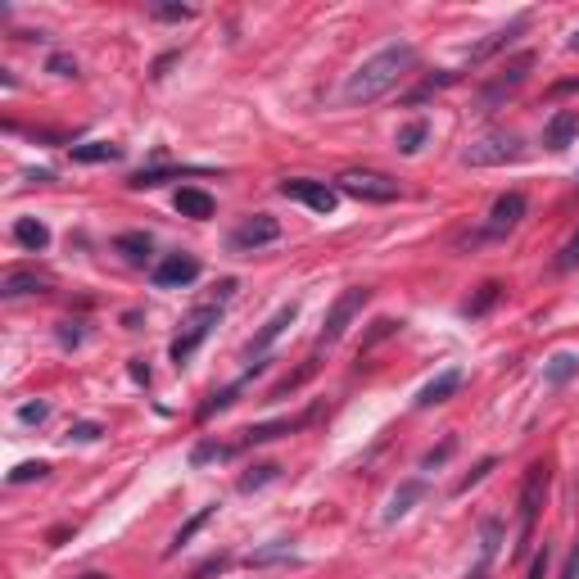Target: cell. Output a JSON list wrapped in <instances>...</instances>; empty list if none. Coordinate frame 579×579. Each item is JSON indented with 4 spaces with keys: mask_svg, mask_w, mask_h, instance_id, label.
Instances as JSON below:
<instances>
[{
    "mask_svg": "<svg viewBox=\"0 0 579 579\" xmlns=\"http://www.w3.org/2000/svg\"><path fill=\"white\" fill-rule=\"evenodd\" d=\"M412 68H417V46H412V41H394V46L376 50L371 59H362L358 73H349L344 100H349V105H371L380 95H390Z\"/></svg>",
    "mask_w": 579,
    "mask_h": 579,
    "instance_id": "obj_1",
    "label": "cell"
},
{
    "mask_svg": "<svg viewBox=\"0 0 579 579\" xmlns=\"http://www.w3.org/2000/svg\"><path fill=\"white\" fill-rule=\"evenodd\" d=\"M335 190H340V195H349V200H362V204H394L403 195L399 181L385 177V172H376V168H349V172H340V177H335Z\"/></svg>",
    "mask_w": 579,
    "mask_h": 579,
    "instance_id": "obj_2",
    "label": "cell"
},
{
    "mask_svg": "<svg viewBox=\"0 0 579 579\" xmlns=\"http://www.w3.org/2000/svg\"><path fill=\"white\" fill-rule=\"evenodd\" d=\"M222 322V299H213V304H204V308H195V313L181 322V335L172 340V349H168V358L177 362V367H186L190 358H195V349H200L204 340L213 335V326Z\"/></svg>",
    "mask_w": 579,
    "mask_h": 579,
    "instance_id": "obj_3",
    "label": "cell"
},
{
    "mask_svg": "<svg viewBox=\"0 0 579 579\" xmlns=\"http://www.w3.org/2000/svg\"><path fill=\"white\" fill-rule=\"evenodd\" d=\"M516 159H521V136L512 132H485L480 141H471L462 150L466 168H503V163H516Z\"/></svg>",
    "mask_w": 579,
    "mask_h": 579,
    "instance_id": "obj_4",
    "label": "cell"
},
{
    "mask_svg": "<svg viewBox=\"0 0 579 579\" xmlns=\"http://www.w3.org/2000/svg\"><path fill=\"white\" fill-rule=\"evenodd\" d=\"M367 304H371V290H367V285H349V290H344V295L331 304V313H326L322 335H317V349H331V344L340 340L344 331H349L353 317H358Z\"/></svg>",
    "mask_w": 579,
    "mask_h": 579,
    "instance_id": "obj_5",
    "label": "cell"
},
{
    "mask_svg": "<svg viewBox=\"0 0 579 579\" xmlns=\"http://www.w3.org/2000/svg\"><path fill=\"white\" fill-rule=\"evenodd\" d=\"M530 68H534V50H521V55H516V59H507V64H503V73H498L494 82H489L485 91H480V114H494V109L503 105L507 95H512L516 86H521L525 77H530Z\"/></svg>",
    "mask_w": 579,
    "mask_h": 579,
    "instance_id": "obj_6",
    "label": "cell"
},
{
    "mask_svg": "<svg viewBox=\"0 0 579 579\" xmlns=\"http://www.w3.org/2000/svg\"><path fill=\"white\" fill-rule=\"evenodd\" d=\"M548 485H552L548 462H534L530 471H525V485H521V548L534 534V521H539V507H543V498H548Z\"/></svg>",
    "mask_w": 579,
    "mask_h": 579,
    "instance_id": "obj_7",
    "label": "cell"
},
{
    "mask_svg": "<svg viewBox=\"0 0 579 579\" xmlns=\"http://www.w3.org/2000/svg\"><path fill=\"white\" fill-rule=\"evenodd\" d=\"M276 190H281L285 200L308 204L313 213H335V204H340V190L326 186V181H313V177H285Z\"/></svg>",
    "mask_w": 579,
    "mask_h": 579,
    "instance_id": "obj_8",
    "label": "cell"
},
{
    "mask_svg": "<svg viewBox=\"0 0 579 579\" xmlns=\"http://www.w3.org/2000/svg\"><path fill=\"white\" fill-rule=\"evenodd\" d=\"M276 240H281V222H276L272 213H254L249 222H240V227L231 231V249H240V254L263 249V245H276Z\"/></svg>",
    "mask_w": 579,
    "mask_h": 579,
    "instance_id": "obj_9",
    "label": "cell"
},
{
    "mask_svg": "<svg viewBox=\"0 0 579 579\" xmlns=\"http://www.w3.org/2000/svg\"><path fill=\"white\" fill-rule=\"evenodd\" d=\"M150 281L159 285V290H181V285L200 281V258H190V254H168L163 263H154Z\"/></svg>",
    "mask_w": 579,
    "mask_h": 579,
    "instance_id": "obj_10",
    "label": "cell"
},
{
    "mask_svg": "<svg viewBox=\"0 0 579 579\" xmlns=\"http://www.w3.org/2000/svg\"><path fill=\"white\" fill-rule=\"evenodd\" d=\"M295 317H299V304H285V308H276V313H272V317H267V322H263V331H258L254 340L245 344V358H249V362H263V353L272 349L276 340H281V335H285V326H295Z\"/></svg>",
    "mask_w": 579,
    "mask_h": 579,
    "instance_id": "obj_11",
    "label": "cell"
},
{
    "mask_svg": "<svg viewBox=\"0 0 579 579\" xmlns=\"http://www.w3.org/2000/svg\"><path fill=\"white\" fill-rule=\"evenodd\" d=\"M23 295H50V276L37 267H10L0 276V299H23Z\"/></svg>",
    "mask_w": 579,
    "mask_h": 579,
    "instance_id": "obj_12",
    "label": "cell"
},
{
    "mask_svg": "<svg viewBox=\"0 0 579 579\" xmlns=\"http://www.w3.org/2000/svg\"><path fill=\"white\" fill-rule=\"evenodd\" d=\"M525 28H530V14H516V19L507 23V28L489 32V37L480 41V46H475V50H466V68H475V64H485V59H494L498 50H507V46H512V41L521 37Z\"/></svg>",
    "mask_w": 579,
    "mask_h": 579,
    "instance_id": "obj_13",
    "label": "cell"
},
{
    "mask_svg": "<svg viewBox=\"0 0 579 579\" xmlns=\"http://www.w3.org/2000/svg\"><path fill=\"white\" fill-rule=\"evenodd\" d=\"M521 218H525V195L521 190L498 195L494 209H489V236H507L512 227H521Z\"/></svg>",
    "mask_w": 579,
    "mask_h": 579,
    "instance_id": "obj_14",
    "label": "cell"
},
{
    "mask_svg": "<svg viewBox=\"0 0 579 579\" xmlns=\"http://www.w3.org/2000/svg\"><path fill=\"white\" fill-rule=\"evenodd\" d=\"M263 367H267V362H249V367H245V376H240V380H231L227 390H213V394H209V403H200V412H195V417H200V421H213V417H218V412H227L231 403H236V394L245 390V385H249V380H254Z\"/></svg>",
    "mask_w": 579,
    "mask_h": 579,
    "instance_id": "obj_15",
    "label": "cell"
},
{
    "mask_svg": "<svg viewBox=\"0 0 579 579\" xmlns=\"http://www.w3.org/2000/svg\"><path fill=\"white\" fill-rule=\"evenodd\" d=\"M457 385H462V371L457 367L439 371L435 380H426V385L417 390V408H439V403H448L457 394Z\"/></svg>",
    "mask_w": 579,
    "mask_h": 579,
    "instance_id": "obj_16",
    "label": "cell"
},
{
    "mask_svg": "<svg viewBox=\"0 0 579 579\" xmlns=\"http://www.w3.org/2000/svg\"><path fill=\"white\" fill-rule=\"evenodd\" d=\"M575 136H579V114H570V109H557L548 118V127H543V145L548 150H570Z\"/></svg>",
    "mask_w": 579,
    "mask_h": 579,
    "instance_id": "obj_17",
    "label": "cell"
},
{
    "mask_svg": "<svg viewBox=\"0 0 579 579\" xmlns=\"http://www.w3.org/2000/svg\"><path fill=\"white\" fill-rule=\"evenodd\" d=\"M204 172H209V168H172V163H154V168L132 172L127 186H132V190H154V186H163V181H172V177H204Z\"/></svg>",
    "mask_w": 579,
    "mask_h": 579,
    "instance_id": "obj_18",
    "label": "cell"
},
{
    "mask_svg": "<svg viewBox=\"0 0 579 579\" xmlns=\"http://www.w3.org/2000/svg\"><path fill=\"white\" fill-rule=\"evenodd\" d=\"M308 417H313V412H308ZM308 417H276V421H258V426H249L245 430V439H240V444H272V439H281V435H295L299 426H304Z\"/></svg>",
    "mask_w": 579,
    "mask_h": 579,
    "instance_id": "obj_19",
    "label": "cell"
},
{
    "mask_svg": "<svg viewBox=\"0 0 579 579\" xmlns=\"http://www.w3.org/2000/svg\"><path fill=\"white\" fill-rule=\"evenodd\" d=\"M177 213L181 218H195V222H204V218H213V195L209 190H195V186H181L177 190Z\"/></svg>",
    "mask_w": 579,
    "mask_h": 579,
    "instance_id": "obj_20",
    "label": "cell"
},
{
    "mask_svg": "<svg viewBox=\"0 0 579 579\" xmlns=\"http://www.w3.org/2000/svg\"><path fill=\"white\" fill-rule=\"evenodd\" d=\"M73 163H118L123 159V145L114 141H86V145H68Z\"/></svg>",
    "mask_w": 579,
    "mask_h": 579,
    "instance_id": "obj_21",
    "label": "cell"
},
{
    "mask_svg": "<svg viewBox=\"0 0 579 579\" xmlns=\"http://www.w3.org/2000/svg\"><path fill=\"white\" fill-rule=\"evenodd\" d=\"M14 240H19L28 254H41V249H50V227L37 218H19L14 222Z\"/></svg>",
    "mask_w": 579,
    "mask_h": 579,
    "instance_id": "obj_22",
    "label": "cell"
},
{
    "mask_svg": "<svg viewBox=\"0 0 579 579\" xmlns=\"http://www.w3.org/2000/svg\"><path fill=\"white\" fill-rule=\"evenodd\" d=\"M421 494H426V485H421V480H408V485H399V489H394L390 507H385V525H394V521H399V516H408V512H412V503H417Z\"/></svg>",
    "mask_w": 579,
    "mask_h": 579,
    "instance_id": "obj_23",
    "label": "cell"
},
{
    "mask_svg": "<svg viewBox=\"0 0 579 579\" xmlns=\"http://www.w3.org/2000/svg\"><path fill=\"white\" fill-rule=\"evenodd\" d=\"M213 516H218V507H200V512L190 516V521H186V525H181V530H177V534H172V543H168V557H177V552H181V548H186V543H190V539H195V534H200V530H204V525H209V521H213Z\"/></svg>",
    "mask_w": 579,
    "mask_h": 579,
    "instance_id": "obj_24",
    "label": "cell"
},
{
    "mask_svg": "<svg viewBox=\"0 0 579 579\" xmlns=\"http://www.w3.org/2000/svg\"><path fill=\"white\" fill-rule=\"evenodd\" d=\"M114 249H118V254H127L132 263H145L154 245H150V236H145V231H123V236L114 240Z\"/></svg>",
    "mask_w": 579,
    "mask_h": 579,
    "instance_id": "obj_25",
    "label": "cell"
},
{
    "mask_svg": "<svg viewBox=\"0 0 579 579\" xmlns=\"http://www.w3.org/2000/svg\"><path fill=\"white\" fill-rule=\"evenodd\" d=\"M498 295H503V281H485V285H480V295L462 304V313H466V317H485L489 308L498 304Z\"/></svg>",
    "mask_w": 579,
    "mask_h": 579,
    "instance_id": "obj_26",
    "label": "cell"
},
{
    "mask_svg": "<svg viewBox=\"0 0 579 579\" xmlns=\"http://www.w3.org/2000/svg\"><path fill=\"white\" fill-rule=\"evenodd\" d=\"M236 453L231 444H218V439H200V444L190 448V466H209V462H227Z\"/></svg>",
    "mask_w": 579,
    "mask_h": 579,
    "instance_id": "obj_27",
    "label": "cell"
},
{
    "mask_svg": "<svg viewBox=\"0 0 579 579\" xmlns=\"http://www.w3.org/2000/svg\"><path fill=\"white\" fill-rule=\"evenodd\" d=\"M579 371V358L575 353H557V358L548 362V367H543V380H548V385H566L570 376H575Z\"/></svg>",
    "mask_w": 579,
    "mask_h": 579,
    "instance_id": "obj_28",
    "label": "cell"
},
{
    "mask_svg": "<svg viewBox=\"0 0 579 579\" xmlns=\"http://www.w3.org/2000/svg\"><path fill=\"white\" fill-rule=\"evenodd\" d=\"M453 82H462V68H439L435 77H426V82L412 91V105H417V100H426V95H435V91H444V86H453Z\"/></svg>",
    "mask_w": 579,
    "mask_h": 579,
    "instance_id": "obj_29",
    "label": "cell"
},
{
    "mask_svg": "<svg viewBox=\"0 0 579 579\" xmlns=\"http://www.w3.org/2000/svg\"><path fill=\"white\" fill-rule=\"evenodd\" d=\"M272 480H281V466H276V462H263V466H254L249 475H240V494H254V489L272 485Z\"/></svg>",
    "mask_w": 579,
    "mask_h": 579,
    "instance_id": "obj_30",
    "label": "cell"
},
{
    "mask_svg": "<svg viewBox=\"0 0 579 579\" xmlns=\"http://www.w3.org/2000/svg\"><path fill=\"white\" fill-rule=\"evenodd\" d=\"M426 136H430V123H426V118H417V123H408L399 132V145H394V150H399V154H417L421 145H426Z\"/></svg>",
    "mask_w": 579,
    "mask_h": 579,
    "instance_id": "obj_31",
    "label": "cell"
},
{
    "mask_svg": "<svg viewBox=\"0 0 579 579\" xmlns=\"http://www.w3.org/2000/svg\"><path fill=\"white\" fill-rule=\"evenodd\" d=\"M498 539H503V525H498V521H485V525H480V570H485L489 561H494Z\"/></svg>",
    "mask_w": 579,
    "mask_h": 579,
    "instance_id": "obj_32",
    "label": "cell"
},
{
    "mask_svg": "<svg viewBox=\"0 0 579 579\" xmlns=\"http://www.w3.org/2000/svg\"><path fill=\"white\" fill-rule=\"evenodd\" d=\"M290 557H295V552H290V543H267V548L249 552L245 566H272V561H290Z\"/></svg>",
    "mask_w": 579,
    "mask_h": 579,
    "instance_id": "obj_33",
    "label": "cell"
},
{
    "mask_svg": "<svg viewBox=\"0 0 579 579\" xmlns=\"http://www.w3.org/2000/svg\"><path fill=\"white\" fill-rule=\"evenodd\" d=\"M403 331V322H394V317H380V322H371V335L362 340V349H358V358L371 349V344H380V340H390V335H399Z\"/></svg>",
    "mask_w": 579,
    "mask_h": 579,
    "instance_id": "obj_34",
    "label": "cell"
},
{
    "mask_svg": "<svg viewBox=\"0 0 579 579\" xmlns=\"http://www.w3.org/2000/svg\"><path fill=\"white\" fill-rule=\"evenodd\" d=\"M150 19H159V23H190V19H195V10H190V5H150Z\"/></svg>",
    "mask_w": 579,
    "mask_h": 579,
    "instance_id": "obj_35",
    "label": "cell"
},
{
    "mask_svg": "<svg viewBox=\"0 0 579 579\" xmlns=\"http://www.w3.org/2000/svg\"><path fill=\"white\" fill-rule=\"evenodd\" d=\"M50 475V462H23L10 471V485H28V480H46Z\"/></svg>",
    "mask_w": 579,
    "mask_h": 579,
    "instance_id": "obj_36",
    "label": "cell"
},
{
    "mask_svg": "<svg viewBox=\"0 0 579 579\" xmlns=\"http://www.w3.org/2000/svg\"><path fill=\"white\" fill-rule=\"evenodd\" d=\"M494 466H498V457H485V462L475 466V471H471V475H462V480H457V489H453V494H457V498H462V494H471V489H475V485H480V480H485V475H489V471H494Z\"/></svg>",
    "mask_w": 579,
    "mask_h": 579,
    "instance_id": "obj_37",
    "label": "cell"
},
{
    "mask_svg": "<svg viewBox=\"0 0 579 579\" xmlns=\"http://www.w3.org/2000/svg\"><path fill=\"white\" fill-rule=\"evenodd\" d=\"M100 435H105L100 421H77V426H68V444H95Z\"/></svg>",
    "mask_w": 579,
    "mask_h": 579,
    "instance_id": "obj_38",
    "label": "cell"
},
{
    "mask_svg": "<svg viewBox=\"0 0 579 579\" xmlns=\"http://www.w3.org/2000/svg\"><path fill=\"white\" fill-rule=\"evenodd\" d=\"M313 371H317V362H308V367H304V371H295V376H285V380H281V385H276V390H272V394H267V399H285V394H290V390H299V385H304V380H308V376H313Z\"/></svg>",
    "mask_w": 579,
    "mask_h": 579,
    "instance_id": "obj_39",
    "label": "cell"
},
{
    "mask_svg": "<svg viewBox=\"0 0 579 579\" xmlns=\"http://www.w3.org/2000/svg\"><path fill=\"white\" fill-rule=\"evenodd\" d=\"M46 417H50V403H46V399L23 403V408H19V421H23V426H41Z\"/></svg>",
    "mask_w": 579,
    "mask_h": 579,
    "instance_id": "obj_40",
    "label": "cell"
},
{
    "mask_svg": "<svg viewBox=\"0 0 579 579\" xmlns=\"http://www.w3.org/2000/svg\"><path fill=\"white\" fill-rule=\"evenodd\" d=\"M82 326L86 322H59V344H64V349H77V344H82L86 340V331H82Z\"/></svg>",
    "mask_w": 579,
    "mask_h": 579,
    "instance_id": "obj_41",
    "label": "cell"
},
{
    "mask_svg": "<svg viewBox=\"0 0 579 579\" xmlns=\"http://www.w3.org/2000/svg\"><path fill=\"white\" fill-rule=\"evenodd\" d=\"M453 448H457V439H444L439 448H430V453L421 457V466H426V471H435L439 462H448V457H453Z\"/></svg>",
    "mask_w": 579,
    "mask_h": 579,
    "instance_id": "obj_42",
    "label": "cell"
},
{
    "mask_svg": "<svg viewBox=\"0 0 579 579\" xmlns=\"http://www.w3.org/2000/svg\"><path fill=\"white\" fill-rule=\"evenodd\" d=\"M46 68H50L55 77H77V59H68V55H50Z\"/></svg>",
    "mask_w": 579,
    "mask_h": 579,
    "instance_id": "obj_43",
    "label": "cell"
},
{
    "mask_svg": "<svg viewBox=\"0 0 579 579\" xmlns=\"http://www.w3.org/2000/svg\"><path fill=\"white\" fill-rule=\"evenodd\" d=\"M227 566H231V557H227V552H218V557H209L190 579H209V575H218V570H227Z\"/></svg>",
    "mask_w": 579,
    "mask_h": 579,
    "instance_id": "obj_44",
    "label": "cell"
},
{
    "mask_svg": "<svg viewBox=\"0 0 579 579\" xmlns=\"http://www.w3.org/2000/svg\"><path fill=\"white\" fill-rule=\"evenodd\" d=\"M575 263H579V236L570 240L566 249H561V258H557V272H570V267H575Z\"/></svg>",
    "mask_w": 579,
    "mask_h": 579,
    "instance_id": "obj_45",
    "label": "cell"
},
{
    "mask_svg": "<svg viewBox=\"0 0 579 579\" xmlns=\"http://www.w3.org/2000/svg\"><path fill=\"white\" fill-rule=\"evenodd\" d=\"M525 579H548V548H543L539 557L530 561V570H525Z\"/></svg>",
    "mask_w": 579,
    "mask_h": 579,
    "instance_id": "obj_46",
    "label": "cell"
},
{
    "mask_svg": "<svg viewBox=\"0 0 579 579\" xmlns=\"http://www.w3.org/2000/svg\"><path fill=\"white\" fill-rule=\"evenodd\" d=\"M127 371H132L136 385H150V367H145V358H132V367H127Z\"/></svg>",
    "mask_w": 579,
    "mask_h": 579,
    "instance_id": "obj_47",
    "label": "cell"
},
{
    "mask_svg": "<svg viewBox=\"0 0 579 579\" xmlns=\"http://www.w3.org/2000/svg\"><path fill=\"white\" fill-rule=\"evenodd\" d=\"M177 59H181V50H172V55H163L159 64H154V73H150V77H168V68L177 64Z\"/></svg>",
    "mask_w": 579,
    "mask_h": 579,
    "instance_id": "obj_48",
    "label": "cell"
},
{
    "mask_svg": "<svg viewBox=\"0 0 579 579\" xmlns=\"http://www.w3.org/2000/svg\"><path fill=\"white\" fill-rule=\"evenodd\" d=\"M561 579H579V548L566 557V570H561Z\"/></svg>",
    "mask_w": 579,
    "mask_h": 579,
    "instance_id": "obj_49",
    "label": "cell"
},
{
    "mask_svg": "<svg viewBox=\"0 0 579 579\" xmlns=\"http://www.w3.org/2000/svg\"><path fill=\"white\" fill-rule=\"evenodd\" d=\"M77 579H109L105 570H86V575H77Z\"/></svg>",
    "mask_w": 579,
    "mask_h": 579,
    "instance_id": "obj_50",
    "label": "cell"
},
{
    "mask_svg": "<svg viewBox=\"0 0 579 579\" xmlns=\"http://www.w3.org/2000/svg\"><path fill=\"white\" fill-rule=\"evenodd\" d=\"M570 50H579V32H575V37H570Z\"/></svg>",
    "mask_w": 579,
    "mask_h": 579,
    "instance_id": "obj_51",
    "label": "cell"
}]
</instances>
